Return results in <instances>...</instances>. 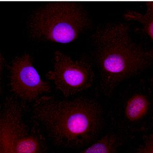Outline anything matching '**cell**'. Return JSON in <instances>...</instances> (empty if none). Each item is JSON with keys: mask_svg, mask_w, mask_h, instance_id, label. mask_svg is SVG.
<instances>
[{"mask_svg": "<svg viewBox=\"0 0 153 153\" xmlns=\"http://www.w3.org/2000/svg\"><path fill=\"white\" fill-rule=\"evenodd\" d=\"M30 118L38 132L55 146L79 150L98 136L104 109L99 102L88 97L61 100L42 96L33 102Z\"/></svg>", "mask_w": 153, "mask_h": 153, "instance_id": "1", "label": "cell"}, {"mask_svg": "<svg viewBox=\"0 0 153 153\" xmlns=\"http://www.w3.org/2000/svg\"><path fill=\"white\" fill-rule=\"evenodd\" d=\"M90 45L98 89L105 97H111L119 84L140 74L152 64V50L133 40L126 23L99 25L91 37Z\"/></svg>", "mask_w": 153, "mask_h": 153, "instance_id": "2", "label": "cell"}, {"mask_svg": "<svg viewBox=\"0 0 153 153\" xmlns=\"http://www.w3.org/2000/svg\"><path fill=\"white\" fill-rule=\"evenodd\" d=\"M91 25L89 15L81 4L50 3L32 12L27 29L34 41L66 44L77 39Z\"/></svg>", "mask_w": 153, "mask_h": 153, "instance_id": "3", "label": "cell"}, {"mask_svg": "<svg viewBox=\"0 0 153 153\" xmlns=\"http://www.w3.org/2000/svg\"><path fill=\"white\" fill-rule=\"evenodd\" d=\"M26 102L12 95L5 98L1 109L0 152L35 153L45 151L40 137L32 135L24 123Z\"/></svg>", "mask_w": 153, "mask_h": 153, "instance_id": "4", "label": "cell"}, {"mask_svg": "<svg viewBox=\"0 0 153 153\" xmlns=\"http://www.w3.org/2000/svg\"><path fill=\"white\" fill-rule=\"evenodd\" d=\"M46 78L65 97L80 95L93 85L96 76L93 63L73 59L61 51L54 54L52 70Z\"/></svg>", "mask_w": 153, "mask_h": 153, "instance_id": "5", "label": "cell"}, {"mask_svg": "<svg viewBox=\"0 0 153 153\" xmlns=\"http://www.w3.org/2000/svg\"><path fill=\"white\" fill-rule=\"evenodd\" d=\"M9 78L11 95L26 102H34L52 91L49 84L40 79L33 66V58L28 53L12 60Z\"/></svg>", "mask_w": 153, "mask_h": 153, "instance_id": "6", "label": "cell"}, {"mask_svg": "<svg viewBox=\"0 0 153 153\" xmlns=\"http://www.w3.org/2000/svg\"><path fill=\"white\" fill-rule=\"evenodd\" d=\"M149 101L143 94H138L131 97L128 101L125 115L130 121H136L143 118L148 113Z\"/></svg>", "mask_w": 153, "mask_h": 153, "instance_id": "7", "label": "cell"}, {"mask_svg": "<svg viewBox=\"0 0 153 153\" xmlns=\"http://www.w3.org/2000/svg\"><path fill=\"white\" fill-rule=\"evenodd\" d=\"M120 146V141L114 135H105L96 143L83 151L85 153H112L116 152Z\"/></svg>", "mask_w": 153, "mask_h": 153, "instance_id": "8", "label": "cell"}, {"mask_svg": "<svg viewBox=\"0 0 153 153\" xmlns=\"http://www.w3.org/2000/svg\"><path fill=\"white\" fill-rule=\"evenodd\" d=\"M125 17L128 20H135L140 22L144 27L145 31L149 36L151 39H152V6L148 12L145 14H142L139 12L129 11L125 14Z\"/></svg>", "mask_w": 153, "mask_h": 153, "instance_id": "9", "label": "cell"}]
</instances>
